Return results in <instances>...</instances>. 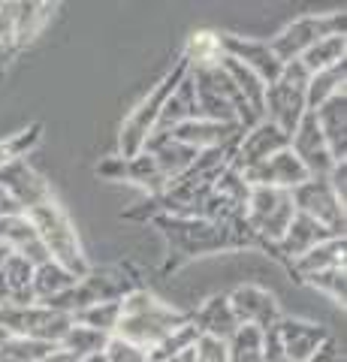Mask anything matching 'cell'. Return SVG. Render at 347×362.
Here are the masks:
<instances>
[{
	"instance_id": "f546056e",
	"label": "cell",
	"mask_w": 347,
	"mask_h": 362,
	"mask_svg": "<svg viewBox=\"0 0 347 362\" xmlns=\"http://www.w3.org/2000/svg\"><path fill=\"white\" fill-rule=\"evenodd\" d=\"M9 18H13V30H16V45L28 42L33 33L40 30V25L49 18V9L46 4H4Z\"/></svg>"
},
{
	"instance_id": "836d02e7",
	"label": "cell",
	"mask_w": 347,
	"mask_h": 362,
	"mask_svg": "<svg viewBox=\"0 0 347 362\" xmlns=\"http://www.w3.org/2000/svg\"><path fill=\"white\" fill-rule=\"evenodd\" d=\"M52 344L42 341H30V338H18V335H6L0 341V362H40L42 356L52 354Z\"/></svg>"
},
{
	"instance_id": "52a82bcc",
	"label": "cell",
	"mask_w": 347,
	"mask_h": 362,
	"mask_svg": "<svg viewBox=\"0 0 347 362\" xmlns=\"http://www.w3.org/2000/svg\"><path fill=\"white\" fill-rule=\"evenodd\" d=\"M344 37V13H320V16H305L287 25L278 37L269 40V49L281 64L299 61L311 45L320 42L323 37Z\"/></svg>"
},
{
	"instance_id": "bcb514c9",
	"label": "cell",
	"mask_w": 347,
	"mask_h": 362,
	"mask_svg": "<svg viewBox=\"0 0 347 362\" xmlns=\"http://www.w3.org/2000/svg\"><path fill=\"white\" fill-rule=\"evenodd\" d=\"M6 257H9V251H6V247H4V245H0V269H4V263H6Z\"/></svg>"
},
{
	"instance_id": "8992f818",
	"label": "cell",
	"mask_w": 347,
	"mask_h": 362,
	"mask_svg": "<svg viewBox=\"0 0 347 362\" xmlns=\"http://www.w3.org/2000/svg\"><path fill=\"white\" fill-rule=\"evenodd\" d=\"M293 214H296V209H293V199H290V190L251 187L242 221L248 226V233L254 235V242L278 245L281 235L287 233L290 221H293Z\"/></svg>"
},
{
	"instance_id": "8fae6325",
	"label": "cell",
	"mask_w": 347,
	"mask_h": 362,
	"mask_svg": "<svg viewBox=\"0 0 347 362\" xmlns=\"http://www.w3.org/2000/svg\"><path fill=\"white\" fill-rule=\"evenodd\" d=\"M220 58H230L242 66L257 73L266 85H272L281 76L284 64L275 58L269 49V40H251V37H236V33H220Z\"/></svg>"
},
{
	"instance_id": "7dc6e473",
	"label": "cell",
	"mask_w": 347,
	"mask_h": 362,
	"mask_svg": "<svg viewBox=\"0 0 347 362\" xmlns=\"http://www.w3.org/2000/svg\"><path fill=\"white\" fill-rule=\"evenodd\" d=\"M85 362H103V359H100V356H94V359H85Z\"/></svg>"
},
{
	"instance_id": "30bf717a",
	"label": "cell",
	"mask_w": 347,
	"mask_h": 362,
	"mask_svg": "<svg viewBox=\"0 0 347 362\" xmlns=\"http://www.w3.org/2000/svg\"><path fill=\"white\" fill-rule=\"evenodd\" d=\"M287 145H290V136L284 130H278L275 124H269V121H257L254 127L242 130L236 148H233L230 166L236 169V173H245V169L269 160V157H275L278 151H284Z\"/></svg>"
},
{
	"instance_id": "2e32d148",
	"label": "cell",
	"mask_w": 347,
	"mask_h": 362,
	"mask_svg": "<svg viewBox=\"0 0 347 362\" xmlns=\"http://www.w3.org/2000/svg\"><path fill=\"white\" fill-rule=\"evenodd\" d=\"M272 329H275L278 344H281L284 356L290 362H305L332 338L323 326L311 323V320H296V317H281Z\"/></svg>"
},
{
	"instance_id": "d590c367",
	"label": "cell",
	"mask_w": 347,
	"mask_h": 362,
	"mask_svg": "<svg viewBox=\"0 0 347 362\" xmlns=\"http://www.w3.org/2000/svg\"><path fill=\"white\" fill-rule=\"evenodd\" d=\"M40 136H42V127H40V124H30L28 130H18V133L9 136V139L0 142V169H4L9 160L28 157V151H30V148H37Z\"/></svg>"
},
{
	"instance_id": "c3c4849f",
	"label": "cell",
	"mask_w": 347,
	"mask_h": 362,
	"mask_svg": "<svg viewBox=\"0 0 347 362\" xmlns=\"http://www.w3.org/2000/svg\"><path fill=\"white\" fill-rule=\"evenodd\" d=\"M4 338H6V332H4V329H0V341H4Z\"/></svg>"
},
{
	"instance_id": "e0dca14e",
	"label": "cell",
	"mask_w": 347,
	"mask_h": 362,
	"mask_svg": "<svg viewBox=\"0 0 347 362\" xmlns=\"http://www.w3.org/2000/svg\"><path fill=\"white\" fill-rule=\"evenodd\" d=\"M142 151L151 157L154 166L160 169V175L166 181H175V178H182L190 166H194V160L199 157V151L194 148H187L184 142H178L172 139L170 133H151L148 139H145L142 145Z\"/></svg>"
},
{
	"instance_id": "f35d334b",
	"label": "cell",
	"mask_w": 347,
	"mask_h": 362,
	"mask_svg": "<svg viewBox=\"0 0 347 362\" xmlns=\"http://www.w3.org/2000/svg\"><path fill=\"white\" fill-rule=\"evenodd\" d=\"M194 362H230L227 341H218V338L199 335V341L194 344Z\"/></svg>"
},
{
	"instance_id": "44dd1931",
	"label": "cell",
	"mask_w": 347,
	"mask_h": 362,
	"mask_svg": "<svg viewBox=\"0 0 347 362\" xmlns=\"http://www.w3.org/2000/svg\"><path fill=\"white\" fill-rule=\"evenodd\" d=\"M194 118H199V109H196L194 78H190V70H187V76L182 78V82H178V88L170 94V100L163 103L154 133H172L175 127H182V124L194 121Z\"/></svg>"
},
{
	"instance_id": "d6986e66",
	"label": "cell",
	"mask_w": 347,
	"mask_h": 362,
	"mask_svg": "<svg viewBox=\"0 0 347 362\" xmlns=\"http://www.w3.org/2000/svg\"><path fill=\"white\" fill-rule=\"evenodd\" d=\"M332 239V233L327 230V226H320L317 221L305 218V214H293V221H290L287 233L281 235V242H278L275 247L281 251V257H287L290 263H296L299 257H305L311 247H317L320 242Z\"/></svg>"
},
{
	"instance_id": "1f68e13d",
	"label": "cell",
	"mask_w": 347,
	"mask_h": 362,
	"mask_svg": "<svg viewBox=\"0 0 347 362\" xmlns=\"http://www.w3.org/2000/svg\"><path fill=\"white\" fill-rule=\"evenodd\" d=\"M230 362H263V329L239 326L236 335L227 341Z\"/></svg>"
},
{
	"instance_id": "b9f144b4",
	"label": "cell",
	"mask_w": 347,
	"mask_h": 362,
	"mask_svg": "<svg viewBox=\"0 0 347 362\" xmlns=\"http://www.w3.org/2000/svg\"><path fill=\"white\" fill-rule=\"evenodd\" d=\"M305 362H344V356H341V350H339V344H335V341H332V338H329V341H327V344H323V347L317 350V354H314V356H308Z\"/></svg>"
},
{
	"instance_id": "277c9868",
	"label": "cell",
	"mask_w": 347,
	"mask_h": 362,
	"mask_svg": "<svg viewBox=\"0 0 347 362\" xmlns=\"http://www.w3.org/2000/svg\"><path fill=\"white\" fill-rule=\"evenodd\" d=\"M308 70L299 61L284 64L281 76L272 85H266L263 94V121L275 124L278 130H284L287 136L296 130V124L305 118V88H308Z\"/></svg>"
},
{
	"instance_id": "3957f363",
	"label": "cell",
	"mask_w": 347,
	"mask_h": 362,
	"mask_svg": "<svg viewBox=\"0 0 347 362\" xmlns=\"http://www.w3.org/2000/svg\"><path fill=\"white\" fill-rule=\"evenodd\" d=\"M28 221L33 223V230H37L42 247H46V254L52 263L64 266L66 272H73L76 278H85L91 263H88V257L82 251V242H79V233H76L73 221L66 218V211L58 206L54 199L42 202V206L30 209L28 211Z\"/></svg>"
},
{
	"instance_id": "ffe728a7",
	"label": "cell",
	"mask_w": 347,
	"mask_h": 362,
	"mask_svg": "<svg viewBox=\"0 0 347 362\" xmlns=\"http://www.w3.org/2000/svg\"><path fill=\"white\" fill-rule=\"evenodd\" d=\"M190 323L196 326L199 335L218 338V341H230L239 329V320L233 314L227 296H211L208 302H203V308L190 314Z\"/></svg>"
},
{
	"instance_id": "4fadbf2b",
	"label": "cell",
	"mask_w": 347,
	"mask_h": 362,
	"mask_svg": "<svg viewBox=\"0 0 347 362\" xmlns=\"http://www.w3.org/2000/svg\"><path fill=\"white\" fill-rule=\"evenodd\" d=\"M239 175L248 187H278V190H296L302 181H308L305 166L296 160V154L290 148L278 151L275 157H269V160L245 169V173H239Z\"/></svg>"
},
{
	"instance_id": "ac0fdd59",
	"label": "cell",
	"mask_w": 347,
	"mask_h": 362,
	"mask_svg": "<svg viewBox=\"0 0 347 362\" xmlns=\"http://www.w3.org/2000/svg\"><path fill=\"white\" fill-rule=\"evenodd\" d=\"M311 115H314L317 127L323 133V142H327L332 160L341 163L347 157V97L339 94V97L327 100V103L314 109Z\"/></svg>"
},
{
	"instance_id": "9c48e42d",
	"label": "cell",
	"mask_w": 347,
	"mask_h": 362,
	"mask_svg": "<svg viewBox=\"0 0 347 362\" xmlns=\"http://www.w3.org/2000/svg\"><path fill=\"white\" fill-rule=\"evenodd\" d=\"M0 187H4L6 197L21 209V214H28L30 209H37V206H42V202L54 199L49 181L28 163V157L9 160L4 169H0Z\"/></svg>"
},
{
	"instance_id": "74e56055",
	"label": "cell",
	"mask_w": 347,
	"mask_h": 362,
	"mask_svg": "<svg viewBox=\"0 0 347 362\" xmlns=\"http://www.w3.org/2000/svg\"><path fill=\"white\" fill-rule=\"evenodd\" d=\"M100 359L103 362H148V350L139 347V344H130L118 335H112L106 341V347H103V354H100Z\"/></svg>"
},
{
	"instance_id": "83f0119b",
	"label": "cell",
	"mask_w": 347,
	"mask_h": 362,
	"mask_svg": "<svg viewBox=\"0 0 347 362\" xmlns=\"http://www.w3.org/2000/svg\"><path fill=\"white\" fill-rule=\"evenodd\" d=\"M124 181H133V185L145 187L154 197H163V190L170 187V181L160 175V169L154 166V160L145 151H139L136 157L124 160Z\"/></svg>"
},
{
	"instance_id": "d4e9b609",
	"label": "cell",
	"mask_w": 347,
	"mask_h": 362,
	"mask_svg": "<svg viewBox=\"0 0 347 362\" xmlns=\"http://www.w3.org/2000/svg\"><path fill=\"white\" fill-rule=\"evenodd\" d=\"M218 66H220L223 73H227V78L233 82V88L239 90V97L257 112V115L263 118V94H266V82H263V78L257 76V73H251L248 66H242V64L230 61V58H220Z\"/></svg>"
},
{
	"instance_id": "7bdbcfd3",
	"label": "cell",
	"mask_w": 347,
	"mask_h": 362,
	"mask_svg": "<svg viewBox=\"0 0 347 362\" xmlns=\"http://www.w3.org/2000/svg\"><path fill=\"white\" fill-rule=\"evenodd\" d=\"M100 175L106 178H115V181H124V157H112V160H106L103 166L97 169Z\"/></svg>"
},
{
	"instance_id": "9a60e30c",
	"label": "cell",
	"mask_w": 347,
	"mask_h": 362,
	"mask_svg": "<svg viewBox=\"0 0 347 362\" xmlns=\"http://www.w3.org/2000/svg\"><path fill=\"white\" fill-rule=\"evenodd\" d=\"M172 139L184 142L187 148L194 151H230L233 157V148H236L239 136H242V127L239 124H220V121H206V118H194L175 127Z\"/></svg>"
},
{
	"instance_id": "6da1fadb",
	"label": "cell",
	"mask_w": 347,
	"mask_h": 362,
	"mask_svg": "<svg viewBox=\"0 0 347 362\" xmlns=\"http://www.w3.org/2000/svg\"><path fill=\"white\" fill-rule=\"evenodd\" d=\"M170 242L172 254L182 259L206 257L215 251H230V247H245L254 242L242 218L233 221H206V218H182V214H163L158 221Z\"/></svg>"
},
{
	"instance_id": "4316f807",
	"label": "cell",
	"mask_w": 347,
	"mask_h": 362,
	"mask_svg": "<svg viewBox=\"0 0 347 362\" xmlns=\"http://www.w3.org/2000/svg\"><path fill=\"white\" fill-rule=\"evenodd\" d=\"M344 78H347V64H339L332 70H323V73H314L308 78V88H305V106L308 112L320 109L327 100L344 94Z\"/></svg>"
},
{
	"instance_id": "484cf974",
	"label": "cell",
	"mask_w": 347,
	"mask_h": 362,
	"mask_svg": "<svg viewBox=\"0 0 347 362\" xmlns=\"http://www.w3.org/2000/svg\"><path fill=\"white\" fill-rule=\"evenodd\" d=\"M347 37H323L320 42H314L311 49L302 54L299 64L308 70V76H314V73H323V70H332V66H339V64H347Z\"/></svg>"
},
{
	"instance_id": "7402d4cb",
	"label": "cell",
	"mask_w": 347,
	"mask_h": 362,
	"mask_svg": "<svg viewBox=\"0 0 347 362\" xmlns=\"http://www.w3.org/2000/svg\"><path fill=\"white\" fill-rule=\"evenodd\" d=\"M76 278L73 272H66L64 266L58 263H42L33 269V281H30V290H33V302H52V299H58L64 296L70 287H76Z\"/></svg>"
},
{
	"instance_id": "5b68a950",
	"label": "cell",
	"mask_w": 347,
	"mask_h": 362,
	"mask_svg": "<svg viewBox=\"0 0 347 362\" xmlns=\"http://www.w3.org/2000/svg\"><path fill=\"white\" fill-rule=\"evenodd\" d=\"M187 61L182 58L175 64V70H170L158 85H154L151 90H148V97L142 100V103L136 106L127 115V121H124V127H121V139H118V145H121V157L124 160H130V157H136L139 151H142V145H145V139L154 133V127H158V118H160V109H163V103L170 100V94L178 88V82L187 76Z\"/></svg>"
},
{
	"instance_id": "60d3db41",
	"label": "cell",
	"mask_w": 347,
	"mask_h": 362,
	"mask_svg": "<svg viewBox=\"0 0 347 362\" xmlns=\"http://www.w3.org/2000/svg\"><path fill=\"white\" fill-rule=\"evenodd\" d=\"M263 362H290V359L284 356L281 344H278L275 329H266V332H263Z\"/></svg>"
},
{
	"instance_id": "7a4b0ae2",
	"label": "cell",
	"mask_w": 347,
	"mask_h": 362,
	"mask_svg": "<svg viewBox=\"0 0 347 362\" xmlns=\"http://www.w3.org/2000/svg\"><path fill=\"white\" fill-rule=\"evenodd\" d=\"M187 320H190V314H182L172 305L160 302L148 290H133L121 299V320H118L115 335L130 344L151 350L154 344H160L166 335Z\"/></svg>"
},
{
	"instance_id": "f1b7e54d",
	"label": "cell",
	"mask_w": 347,
	"mask_h": 362,
	"mask_svg": "<svg viewBox=\"0 0 347 362\" xmlns=\"http://www.w3.org/2000/svg\"><path fill=\"white\" fill-rule=\"evenodd\" d=\"M109 338H112V335H103V332H97V329H88V326L73 323L70 332L64 335V341H61L58 347L70 350L76 359L85 362V359H94V356L103 354V347H106Z\"/></svg>"
},
{
	"instance_id": "4dcf8cb0",
	"label": "cell",
	"mask_w": 347,
	"mask_h": 362,
	"mask_svg": "<svg viewBox=\"0 0 347 362\" xmlns=\"http://www.w3.org/2000/svg\"><path fill=\"white\" fill-rule=\"evenodd\" d=\"M118 320H121V302H97V305L82 308L79 314H73V323L97 329L103 335H115Z\"/></svg>"
},
{
	"instance_id": "ab89813d",
	"label": "cell",
	"mask_w": 347,
	"mask_h": 362,
	"mask_svg": "<svg viewBox=\"0 0 347 362\" xmlns=\"http://www.w3.org/2000/svg\"><path fill=\"white\" fill-rule=\"evenodd\" d=\"M327 181H329L332 194H335V197H339V199L344 202V197H347V160L335 163V166H332V173L327 175Z\"/></svg>"
},
{
	"instance_id": "f6af8a7d",
	"label": "cell",
	"mask_w": 347,
	"mask_h": 362,
	"mask_svg": "<svg viewBox=\"0 0 347 362\" xmlns=\"http://www.w3.org/2000/svg\"><path fill=\"white\" fill-rule=\"evenodd\" d=\"M166 362H194V347L184 350V354H178V356H172V359H166Z\"/></svg>"
},
{
	"instance_id": "e575fe53",
	"label": "cell",
	"mask_w": 347,
	"mask_h": 362,
	"mask_svg": "<svg viewBox=\"0 0 347 362\" xmlns=\"http://www.w3.org/2000/svg\"><path fill=\"white\" fill-rule=\"evenodd\" d=\"M187 66H211L220 61V33H208L199 30L190 37L187 42V54H184Z\"/></svg>"
},
{
	"instance_id": "d6a6232c",
	"label": "cell",
	"mask_w": 347,
	"mask_h": 362,
	"mask_svg": "<svg viewBox=\"0 0 347 362\" xmlns=\"http://www.w3.org/2000/svg\"><path fill=\"white\" fill-rule=\"evenodd\" d=\"M196 341H199V332H196V326L187 320V323H182L178 329H172L170 335H166L160 344H154L148 350V362H166V359H172L178 354H184V350H190Z\"/></svg>"
},
{
	"instance_id": "5bb4252c",
	"label": "cell",
	"mask_w": 347,
	"mask_h": 362,
	"mask_svg": "<svg viewBox=\"0 0 347 362\" xmlns=\"http://www.w3.org/2000/svg\"><path fill=\"white\" fill-rule=\"evenodd\" d=\"M230 308L236 314L239 326H257V329H272V326L281 320V308H278V299L263 287L254 284H242L230 293Z\"/></svg>"
},
{
	"instance_id": "8d00e7d4",
	"label": "cell",
	"mask_w": 347,
	"mask_h": 362,
	"mask_svg": "<svg viewBox=\"0 0 347 362\" xmlns=\"http://www.w3.org/2000/svg\"><path fill=\"white\" fill-rule=\"evenodd\" d=\"M305 284L314 287V290H320L323 296H329L335 305H344V266L317 272V275H308Z\"/></svg>"
},
{
	"instance_id": "cb8c5ba5",
	"label": "cell",
	"mask_w": 347,
	"mask_h": 362,
	"mask_svg": "<svg viewBox=\"0 0 347 362\" xmlns=\"http://www.w3.org/2000/svg\"><path fill=\"white\" fill-rule=\"evenodd\" d=\"M33 266H28L21 257L9 254L4 269H0V284L6 290V302L9 305H33Z\"/></svg>"
},
{
	"instance_id": "ba28073f",
	"label": "cell",
	"mask_w": 347,
	"mask_h": 362,
	"mask_svg": "<svg viewBox=\"0 0 347 362\" xmlns=\"http://www.w3.org/2000/svg\"><path fill=\"white\" fill-rule=\"evenodd\" d=\"M290 199H293V209L299 214L327 226L332 235H344V202L332 194L327 178L302 181L296 190H290Z\"/></svg>"
},
{
	"instance_id": "603a6c76",
	"label": "cell",
	"mask_w": 347,
	"mask_h": 362,
	"mask_svg": "<svg viewBox=\"0 0 347 362\" xmlns=\"http://www.w3.org/2000/svg\"><path fill=\"white\" fill-rule=\"evenodd\" d=\"M344 266V235H332V239L320 242L317 247H311L305 257H299L293 269L296 275L305 281L308 275H317V272H327V269H339Z\"/></svg>"
},
{
	"instance_id": "7c38bea8",
	"label": "cell",
	"mask_w": 347,
	"mask_h": 362,
	"mask_svg": "<svg viewBox=\"0 0 347 362\" xmlns=\"http://www.w3.org/2000/svg\"><path fill=\"white\" fill-rule=\"evenodd\" d=\"M290 151L296 154V160L305 166V173L308 178H327L332 173V154L327 148V142H323V133L317 127V121L311 112H305V118H302L296 124V130L290 133V145H287Z\"/></svg>"
},
{
	"instance_id": "ee69618b",
	"label": "cell",
	"mask_w": 347,
	"mask_h": 362,
	"mask_svg": "<svg viewBox=\"0 0 347 362\" xmlns=\"http://www.w3.org/2000/svg\"><path fill=\"white\" fill-rule=\"evenodd\" d=\"M9 214H21V209L6 197V190L0 187V218H9Z\"/></svg>"
}]
</instances>
